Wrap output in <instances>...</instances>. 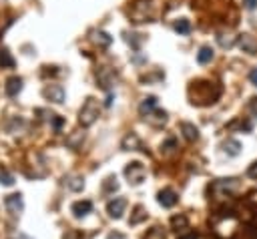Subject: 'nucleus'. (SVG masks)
Masks as SVG:
<instances>
[{"instance_id": "nucleus-1", "label": "nucleus", "mask_w": 257, "mask_h": 239, "mask_svg": "<svg viewBox=\"0 0 257 239\" xmlns=\"http://www.w3.org/2000/svg\"><path fill=\"white\" fill-rule=\"evenodd\" d=\"M211 88H217L215 82L211 80H195L189 86V96L193 104H211L219 98L221 92H211Z\"/></svg>"}, {"instance_id": "nucleus-2", "label": "nucleus", "mask_w": 257, "mask_h": 239, "mask_svg": "<svg viewBox=\"0 0 257 239\" xmlns=\"http://www.w3.org/2000/svg\"><path fill=\"white\" fill-rule=\"evenodd\" d=\"M98 112H100L98 100L92 98V96H88V98L84 100L80 112H78V121H80V125H82V127H90V125H94V121L98 118Z\"/></svg>"}, {"instance_id": "nucleus-3", "label": "nucleus", "mask_w": 257, "mask_h": 239, "mask_svg": "<svg viewBox=\"0 0 257 239\" xmlns=\"http://www.w3.org/2000/svg\"><path fill=\"white\" fill-rule=\"evenodd\" d=\"M237 189H239V181L231 177V179H217V181H213L211 187H209V193H213L215 199H223V197L231 195Z\"/></svg>"}, {"instance_id": "nucleus-4", "label": "nucleus", "mask_w": 257, "mask_h": 239, "mask_svg": "<svg viewBox=\"0 0 257 239\" xmlns=\"http://www.w3.org/2000/svg\"><path fill=\"white\" fill-rule=\"evenodd\" d=\"M124 177L128 179L131 185H141V183L145 181V177H147V169H145L143 163L133 161V163H128V165L124 167Z\"/></svg>"}, {"instance_id": "nucleus-5", "label": "nucleus", "mask_w": 257, "mask_h": 239, "mask_svg": "<svg viewBox=\"0 0 257 239\" xmlns=\"http://www.w3.org/2000/svg\"><path fill=\"white\" fill-rule=\"evenodd\" d=\"M153 0H133V8H131V18L135 20V22H145L147 18H151V8H153V4H151Z\"/></svg>"}, {"instance_id": "nucleus-6", "label": "nucleus", "mask_w": 257, "mask_h": 239, "mask_svg": "<svg viewBox=\"0 0 257 239\" xmlns=\"http://www.w3.org/2000/svg\"><path fill=\"white\" fill-rule=\"evenodd\" d=\"M114 78H116V72H114L110 66H102V68H98V72H96L98 84H100L102 88H106V90L114 84Z\"/></svg>"}, {"instance_id": "nucleus-7", "label": "nucleus", "mask_w": 257, "mask_h": 239, "mask_svg": "<svg viewBox=\"0 0 257 239\" xmlns=\"http://www.w3.org/2000/svg\"><path fill=\"white\" fill-rule=\"evenodd\" d=\"M42 94L50 102H62L64 100V88H62V84H46L44 90H42Z\"/></svg>"}, {"instance_id": "nucleus-8", "label": "nucleus", "mask_w": 257, "mask_h": 239, "mask_svg": "<svg viewBox=\"0 0 257 239\" xmlns=\"http://www.w3.org/2000/svg\"><path fill=\"white\" fill-rule=\"evenodd\" d=\"M157 201H159V205H161V207L171 209V207H175V205H177L179 197H177V193H175L173 189H169V187H167V189H161V191H159Z\"/></svg>"}, {"instance_id": "nucleus-9", "label": "nucleus", "mask_w": 257, "mask_h": 239, "mask_svg": "<svg viewBox=\"0 0 257 239\" xmlns=\"http://www.w3.org/2000/svg\"><path fill=\"white\" fill-rule=\"evenodd\" d=\"M124 209H126V201H124L122 197H114V199H110L108 205H106V211H108V215H110L112 219H120L122 213H124Z\"/></svg>"}, {"instance_id": "nucleus-10", "label": "nucleus", "mask_w": 257, "mask_h": 239, "mask_svg": "<svg viewBox=\"0 0 257 239\" xmlns=\"http://www.w3.org/2000/svg\"><path fill=\"white\" fill-rule=\"evenodd\" d=\"M4 205H6V209H8L12 215H18V213L24 209V203H22V195H20V193L8 195V197L4 199Z\"/></svg>"}, {"instance_id": "nucleus-11", "label": "nucleus", "mask_w": 257, "mask_h": 239, "mask_svg": "<svg viewBox=\"0 0 257 239\" xmlns=\"http://www.w3.org/2000/svg\"><path fill=\"white\" fill-rule=\"evenodd\" d=\"M70 211L74 213V217H86L90 211H92V203L88 201V199H82V201H74L72 203V207H70Z\"/></svg>"}, {"instance_id": "nucleus-12", "label": "nucleus", "mask_w": 257, "mask_h": 239, "mask_svg": "<svg viewBox=\"0 0 257 239\" xmlns=\"http://www.w3.org/2000/svg\"><path fill=\"white\" fill-rule=\"evenodd\" d=\"M145 121L151 123L153 127H163V125L167 123V112L161 110V108H155L153 112H149V114L145 116Z\"/></svg>"}, {"instance_id": "nucleus-13", "label": "nucleus", "mask_w": 257, "mask_h": 239, "mask_svg": "<svg viewBox=\"0 0 257 239\" xmlns=\"http://www.w3.org/2000/svg\"><path fill=\"white\" fill-rule=\"evenodd\" d=\"M6 94L8 96H16L20 90H22V78L20 76H10L8 80H6Z\"/></svg>"}, {"instance_id": "nucleus-14", "label": "nucleus", "mask_w": 257, "mask_h": 239, "mask_svg": "<svg viewBox=\"0 0 257 239\" xmlns=\"http://www.w3.org/2000/svg\"><path fill=\"white\" fill-rule=\"evenodd\" d=\"M239 46H241L245 52H249V54L257 52V40H255L251 34H241V36H239Z\"/></svg>"}, {"instance_id": "nucleus-15", "label": "nucleus", "mask_w": 257, "mask_h": 239, "mask_svg": "<svg viewBox=\"0 0 257 239\" xmlns=\"http://www.w3.org/2000/svg\"><path fill=\"white\" fill-rule=\"evenodd\" d=\"M179 127H181L183 137H185L189 143H193V141H197V139H199V129H197L195 125H191V123H181Z\"/></svg>"}, {"instance_id": "nucleus-16", "label": "nucleus", "mask_w": 257, "mask_h": 239, "mask_svg": "<svg viewBox=\"0 0 257 239\" xmlns=\"http://www.w3.org/2000/svg\"><path fill=\"white\" fill-rule=\"evenodd\" d=\"M157 108V96H145L143 100H141V104H139V112L143 114V116H147L149 112H153Z\"/></svg>"}, {"instance_id": "nucleus-17", "label": "nucleus", "mask_w": 257, "mask_h": 239, "mask_svg": "<svg viewBox=\"0 0 257 239\" xmlns=\"http://www.w3.org/2000/svg\"><path fill=\"white\" fill-rule=\"evenodd\" d=\"M120 147H122L124 151H137V149H141V139H139L135 133H128V135L122 139Z\"/></svg>"}, {"instance_id": "nucleus-18", "label": "nucleus", "mask_w": 257, "mask_h": 239, "mask_svg": "<svg viewBox=\"0 0 257 239\" xmlns=\"http://www.w3.org/2000/svg\"><path fill=\"white\" fill-rule=\"evenodd\" d=\"M213 56H215V50H213L209 44H205V46H201L199 52H197V62H199V64H207V62L213 60Z\"/></svg>"}, {"instance_id": "nucleus-19", "label": "nucleus", "mask_w": 257, "mask_h": 239, "mask_svg": "<svg viewBox=\"0 0 257 239\" xmlns=\"http://www.w3.org/2000/svg\"><path fill=\"white\" fill-rule=\"evenodd\" d=\"M90 38H92V42H96L98 46H108V44L112 42V36H108L104 30H92V32H90Z\"/></svg>"}, {"instance_id": "nucleus-20", "label": "nucleus", "mask_w": 257, "mask_h": 239, "mask_svg": "<svg viewBox=\"0 0 257 239\" xmlns=\"http://www.w3.org/2000/svg\"><path fill=\"white\" fill-rule=\"evenodd\" d=\"M223 151H225L229 157H237V155L241 153V143H239L237 139H227V141L223 143Z\"/></svg>"}, {"instance_id": "nucleus-21", "label": "nucleus", "mask_w": 257, "mask_h": 239, "mask_svg": "<svg viewBox=\"0 0 257 239\" xmlns=\"http://www.w3.org/2000/svg\"><path fill=\"white\" fill-rule=\"evenodd\" d=\"M171 225H173V229L175 231H187L189 229V219L185 217V215H175L173 219H171Z\"/></svg>"}, {"instance_id": "nucleus-22", "label": "nucleus", "mask_w": 257, "mask_h": 239, "mask_svg": "<svg viewBox=\"0 0 257 239\" xmlns=\"http://www.w3.org/2000/svg\"><path fill=\"white\" fill-rule=\"evenodd\" d=\"M173 28H175L179 34H189V32H191V22H189L187 18H177L175 24H173Z\"/></svg>"}, {"instance_id": "nucleus-23", "label": "nucleus", "mask_w": 257, "mask_h": 239, "mask_svg": "<svg viewBox=\"0 0 257 239\" xmlns=\"http://www.w3.org/2000/svg\"><path fill=\"white\" fill-rule=\"evenodd\" d=\"M0 66H8V68L14 66V58H12V54H10L6 48L0 50Z\"/></svg>"}, {"instance_id": "nucleus-24", "label": "nucleus", "mask_w": 257, "mask_h": 239, "mask_svg": "<svg viewBox=\"0 0 257 239\" xmlns=\"http://www.w3.org/2000/svg\"><path fill=\"white\" fill-rule=\"evenodd\" d=\"M143 219H147V213H145V209H143L141 205H137V207H135V215L131 217L128 223H131V225H137V223H141Z\"/></svg>"}, {"instance_id": "nucleus-25", "label": "nucleus", "mask_w": 257, "mask_h": 239, "mask_svg": "<svg viewBox=\"0 0 257 239\" xmlns=\"http://www.w3.org/2000/svg\"><path fill=\"white\" fill-rule=\"evenodd\" d=\"M66 185H68L72 191H80V189L84 187V181H82V177H68V179H66Z\"/></svg>"}, {"instance_id": "nucleus-26", "label": "nucleus", "mask_w": 257, "mask_h": 239, "mask_svg": "<svg viewBox=\"0 0 257 239\" xmlns=\"http://www.w3.org/2000/svg\"><path fill=\"white\" fill-rule=\"evenodd\" d=\"M175 149H177V141H175V139H167V141L161 145V153H165V155H167V153H173Z\"/></svg>"}, {"instance_id": "nucleus-27", "label": "nucleus", "mask_w": 257, "mask_h": 239, "mask_svg": "<svg viewBox=\"0 0 257 239\" xmlns=\"http://www.w3.org/2000/svg\"><path fill=\"white\" fill-rule=\"evenodd\" d=\"M217 40H219V44H221L223 48H231V46L235 44V38H225V34H219Z\"/></svg>"}, {"instance_id": "nucleus-28", "label": "nucleus", "mask_w": 257, "mask_h": 239, "mask_svg": "<svg viewBox=\"0 0 257 239\" xmlns=\"http://www.w3.org/2000/svg\"><path fill=\"white\" fill-rule=\"evenodd\" d=\"M118 189V183H116V177H108L104 181V191H116Z\"/></svg>"}, {"instance_id": "nucleus-29", "label": "nucleus", "mask_w": 257, "mask_h": 239, "mask_svg": "<svg viewBox=\"0 0 257 239\" xmlns=\"http://www.w3.org/2000/svg\"><path fill=\"white\" fill-rule=\"evenodd\" d=\"M0 183L10 187V185H14V177H12L10 173H6V171H4V173H0Z\"/></svg>"}, {"instance_id": "nucleus-30", "label": "nucleus", "mask_w": 257, "mask_h": 239, "mask_svg": "<svg viewBox=\"0 0 257 239\" xmlns=\"http://www.w3.org/2000/svg\"><path fill=\"white\" fill-rule=\"evenodd\" d=\"M247 175H249L251 179H257V161H253V163L249 165V169H247Z\"/></svg>"}, {"instance_id": "nucleus-31", "label": "nucleus", "mask_w": 257, "mask_h": 239, "mask_svg": "<svg viewBox=\"0 0 257 239\" xmlns=\"http://www.w3.org/2000/svg\"><path fill=\"white\" fill-rule=\"evenodd\" d=\"M241 2H243V6L247 10H255L257 8V0H241Z\"/></svg>"}, {"instance_id": "nucleus-32", "label": "nucleus", "mask_w": 257, "mask_h": 239, "mask_svg": "<svg viewBox=\"0 0 257 239\" xmlns=\"http://www.w3.org/2000/svg\"><path fill=\"white\" fill-rule=\"evenodd\" d=\"M179 239H197V233L195 231H189V233H179Z\"/></svg>"}, {"instance_id": "nucleus-33", "label": "nucleus", "mask_w": 257, "mask_h": 239, "mask_svg": "<svg viewBox=\"0 0 257 239\" xmlns=\"http://www.w3.org/2000/svg\"><path fill=\"white\" fill-rule=\"evenodd\" d=\"M249 80H251L253 86H257V68H251L249 70Z\"/></svg>"}, {"instance_id": "nucleus-34", "label": "nucleus", "mask_w": 257, "mask_h": 239, "mask_svg": "<svg viewBox=\"0 0 257 239\" xmlns=\"http://www.w3.org/2000/svg\"><path fill=\"white\" fill-rule=\"evenodd\" d=\"M249 110H251V112L257 116V96H253V98L249 100Z\"/></svg>"}]
</instances>
